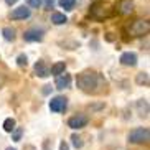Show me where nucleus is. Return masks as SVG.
<instances>
[{
  "label": "nucleus",
  "instance_id": "nucleus-23",
  "mask_svg": "<svg viewBox=\"0 0 150 150\" xmlns=\"http://www.w3.org/2000/svg\"><path fill=\"white\" fill-rule=\"evenodd\" d=\"M28 7H31V8H40L41 7V0H27Z\"/></svg>",
  "mask_w": 150,
  "mask_h": 150
},
{
  "label": "nucleus",
  "instance_id": "nucleus-4",
  "mask_svg": "<svg viewBox=\"0 0 150 150\" xmlns=\"http://www.w3.org/2000/svg\"><path fill=\"white\" fill-rule=\"evenodd\" d=\"M150 30V23L147 20H137L130 25V31H132V35L135 36H142V35H147Z\"/></svg>",
  "mask_w": 150,
  "mask_h": 150
},
{
  "label": "nucleus",
  "instance_id": "nucleus-28",
  "mask_svg": "<svg viewBox=\"0 0 150 150\" xmlns=\"http://www.w3.org/2000/svg\"><path fill=\"white\" fill-rule=\"evenodd\" d=\"M4 84H5V76L2 74V73H0V88H2Z\"/></svg>",
  "mask_w": 150,
  "mask_h": 150
},
{
  "label": "nucleus",
  "instance_id": "nucleus-7",
  "mask_svg": "<svg viewBox=\"0 0 150 150\" xmlns=\"http://www.w3.org/2000/svg\"><path fill=\"white\" fill-rule=\"evenodd\" d=\"M88 125V117L84 114H78V115H73L68 119V127L71 129H83Z\"/></svg>",
  "mask_w": 150,
  "mask_h": 150
},
{
  "label": "nucleus",
  "instance_id": "nucleus-17",
  "mask_svg": "<svg viewBox=\"0 0 150 150\" xmlns=\"http://www.w3.org/2000/svg\"><path fill=\"white\" fill-rule=\"evenodd\" d=\"M149 73H139L135 76V83L139 86H149Z\"/></svg>",
  "mask_w": 150,
  "mask_h": 150
},
{
  "label": "nucleus",
  "instance_id": "nucleus-32",
  "mask_svg": "<svg viewBox=\"0 0 150 150\" xmlns=\"http://www.w3.org/2000/svg\"><path fill=\"white\" fill-rule=\"evenodd\" d=\"M7 150H15V149H12V147H8V149H7Z\"/></svg>",
  "mask_w": 150,
  "mask_h": 150
},
{
  "label": "nucleus",
  "instance_id": "nucleus-30",
  "mask_svg": "<svg viewBox=\"0 0 150 150\" xmlns=\"http://www.w3.org/2000/svg\"><path fill=\"white\" fill-rule=\"evenodd\" d=\"M5 2H7V5H10V7H12V5H15L18 2V0H5Z\"/></svg>",
  "mask_w": 150,
  "mask_h": 150
},
{
  "label": "nucleus",
  "instance_id": "nucleus-9",
  "mask_svg": "<svg viewBox=\"0 0 150 150\" xmlns=\"http://www.w3.org/2000/svg\"><path fill=\"white\" fill-rule=\"evenodd\" d=\"M120 64L122 66H129V68H134L137 64V54L132 53V51H127V53H122L120 54Z\"/></svg>",
  "mask_w": 150,
  "mask_h": 150
},
{
  "label": "nucleus",
  "instance_id": "nucleus-22",
  "mask_svg": "<svg viewBox=\"0 0 150 150\" xmlns=\"http://www.w3.org/2000/svg\"><path fill=\"white\" fill-rule=\"evenodd\" d=\"M17 64L20 68H25L28 64V58H27V54H18V58H17Z\"/></svg>",
  "mask_w": 150,
  "mask_h": 150
},
{
  "label": "nucleus",
  "instance_id": "nucleus-13",
  "mask_svg": "<svg viewBox=\"0 0 150 150\" xmlns=\"http://www.w3.org/2000/svg\"><path fill=\"white\" fill-rule=\"evenodd\" d=\"M137 109H139V115L140 117H147L149 115V102H147V99L137 101Z\"/></svg>",
  "mask_w": 150,
  "mask_h": 150
},
{
  "label": "nucleus",
  "instance_id": "nucleus-25",
  "mask_svg": "<svg viewBox=\"0 0 150 150\" xmlns=\"http://www.w3.org/2000/svg\"><path fill=\"white\" fill-rule=\"evenodd\" d=\"M56 0H45V5H46V8H53V5Z\"/></svg>",
  "mask_w": 150,
  "mask_h": 150
},
{
  "label": "nucleus",
  "instance_id": "nucleus-29",
  "mask_svg": "<svg viewBox=\"0 0 150 150\" xmlns=\"http://www.w3.org/2000/svg\"><path fill=\"white\" fill-rule=\"evenodd\" d=\"M43 94H50V91H51V89H50V88H51V86H43Z\"/></svg>",
  "mask_w": 150,
  "mask_h": 150
},
{
  "label": "nucleus",
  "instance_id": "nucleus-12",
  "mask_svg": "<svg viewBox=\"0 0 150 150\" xmlns=\"http://www.w3.org/2000/svg\"><path fill=\"white\" fill-rule=\"evenodd\" d=\"M132 10H134L132 0H120V4H119V12L120 13L129 15V13H132Z\"/></svg>",
  "mask_w": 150,
  "mask_h": 150
},
{
  "label": "nucleus",
  "instance_id": "nucleus-14",
  "mask_svg": "<svg viewBox=\"0 0 150 150\" xmlns=\"http://www.w3.org/2000/svg\"><path fill=\"white\" fill-rule=\"evenodd\" d=\"M51 22L54 23V25H64V23L68 22V18L64 13H59V12H53L51 13Z\"/></svg>",
  "mask_w": 150,
  "mask_h": 150
},
{
  "label": "nucleus",
  "instance_id": "nucleus-10",
  "mask_svg": "<svg viewBox=\"0 0 150 150\" xmlns=\"http://www.w3.org/2000/svg\"><path fill=\"white\" fill-rule=\"evenodd\" d=\"M69 84H71V76L68 73H61V74L56 76V81H54L56 89H66L69 88Z\"/></svg>",
  "mask_w": 150,
  "mask_h": 150
},
{
  "label": "nucleus",
  "instance_id": "nucleus-15",
  "mask_svg": "<svg viewBox=\"0 0 150 150\" xmlns=\"http://www.w3.org/2000/svg\"><path fill=\"white\" fill-rule=\"evenodd\" d=\"M2 35H4V38L7 41H13L15 36H17V31L12 27H5V28H2Z\"/></svg>",
  "mask_w": 150,
  "mask_h": 150
},
{
  "label": "nucleus",
  "instance_id": "nucleus-20",
  "mask_svg": "<svg viewBox=\"0 0 150 150\" xmlns=\"http://www.w3.org/2000/svg\"><path fill=\"white\" fill-rule=\"evenodd\" d=\"M10 134H12V140L20 142V140H22V135H23V129L22 127H15Z\"/></svg>",
  "mask_w": 150,
  "mask_h": 150
},
{
  "label": "nucleus",
  "instance_id": "nucleus-2",
  "mask_svg": "<svg viewBox=\"0 0 150 150\" xmlns=\"http://www.w3.org/2000/svg\"><path fill=\"white\" fill-rule=\"evenodd\" d=\"M149 137H150V130L147 127H137L129 132L127 139L130 144H145V142H149Z\"/></svg>",
  "mask_w": 150,
  "mask_h": 150
},
{
  "label": "nucleus",
  "instance_id": "nucleus-11",
  "mask_svg": "<svg viewBox=\"0 0 150 150\" xmlns=\"http://www.w3.org/2000/svg\"><path fill=\"white\" fill-rule=\"evenodd\" d=\"M35 74L38 76V78H48L50 76V69L46 68V64H45L43 59H38L35 64Z\"/></svg>",
  "mask_w": 150,
  "mask_h": 150
},
{
  "label": "nucleus",
  "instance_id": "nucleus-31",
  "mask_svg": "<svg viewBox=\"0 0 150 150\" xmlns=\"http://www.w3.org/2000/svg\"><path fill=\"white\" fill-rule=\"evenodd\" d=\"M23 150H36V149L33 145H25V147H23Z\"/></svg>",
  "mask_w": 150,
  "mask_h": 150
},
{
  "label": "nucleus",
  "instance_id": "nucleus-1",
  "mask_svg": "<svg viewBox=\"0 0 150 150\" xmlns=\"http://www.w3.org/2000/svg\"><path fill=\"white\" fill-rule=\"evenodd\" d=\"M76 83H78V88L83 93H88V94L99 93V88H101L102 84H106L104 79H102V76L99 73H94V71H84V73H81L78 76Z\"/></svg>",
  "mask_w": 150,
  "mask_h": 150
},
{
  "label": "nucleus",
  "instance_id": "nucleus-16",
  "mask_svg": "<svg viewBox=\"0 0 150 150\" xmlns=\"http://www.w3.org/2000/svg\"><path fill=\"white\" fill-rule=\"evenodd\" d=\"M64 69H66V63L64 61H58V63H54L53 66H51V74H54V76H58V74H61V73H64Z\"/></svg>",
  "mask_w": 150,
  "mask_h": 150
},
{
  "label": "nucleus",
  "instance_id": "nucleus-5",
  "mask_svg": "<svg viewBox=\"0 0 150 150\" xmlns=\"http://www.w3.org/2000/svg\"><path fill=\"white\" fill-rule=\"evenodd\" d=\"M45 36V30L41 28H30L23 33V40L30 41V43H35V41H41Z\"/></svg>",
  "mask_w": 150,
  "mask_h": 150
},
{
  "label": "nucleus",
  "instance_id": "nucleus-3",
  "mask_svg": "<svg viewBox=\"0 0 150 150\" xmlns=\"http://www.w3.org/2000/svg\"><path fill=\"white\" fill-rule=\"evenodd\" d=\"M91 15H93L96 20H104L110 15L109 8H107L106 4H102V2H96V4L91 7Z\"/></svg>",
  "mask_w": 150,
  "mask_h": 150
},
{
  "label": "nucleus",
  "instance_id": "nucleus-26",
  "mask_svg": "<svg viewBox=\"0 0 150 150\" xmlns=\"http://www.w3.org/2000/svg\"><path fill=\"white\" fill-rule=\"evenodd\" d=\"M59 150H69V145H68L64 140H63L61 144H59Z\"/></svg>",
  "mask_w": 150,
  "mask_h": 150
},
{
  "label": "nucleus",
  "instance_id": "nucleus-18",
  "mask_svg": "<svg viewBox=\"0 0 150 150\" xmlns=\"http://www.w3.org/2000/svg\"><path fill=\"white\" fill-rule=\"evenodd\" d=\"M74 5H76V0H59V7L64 8L66 12L73 10V8H74Z\"/></svg>",
  "mask_w": 150,
  "mask_h": 150
},
{
  "label": "nucleus",
  "instance_id": "nucleus-6",
  "mask_svg": "<svg viewBox=\"0 0 150 150\" xmlns=\"http://www.w3.org/2000/svg\"><path fill=\"white\" fill-rule=\"evenodd\" d=\"M68 106V99L64 96H56L50 101V110L51 112H63Z\"/></svg>",
  "mask_w": 150,
  "mask_h": 150
},
{
  "label": "nucleus",
  "instance_id": "nucleus-21",
  "mask_svg": "<svg viewBox=\"0 0 150 150\" xmlns=\"http://www.w3.org/2000/svg\"><path fill=\"white\" fill-rule=\"evenodd\" d=\"M71 142H73V147H74V149H83V145H84L83 139H81L79 135H76V134L71 135Z\"/></svg>",
  "mask_w": 150,
  "mask_h": 150
},
{
  "label": "nucleus",
  "instance_id": "nucleus-8",
  "mask_svg": "<svg viewBox=\"0 0 150 150\" xmlns=\"http://www.w3.org/2000/svg\"><path fill=\"white\" fill-rule=\"evenodd\" d=\"M30 15H31L30 8L23 5V7H17V8L12 10L10 18H12V20H25V18H30Z\"/></svg>",
  "mask_w": 150,
  "mask_h": 150
},
{
  "label": "nucleus",
  "instance_id": "nucleus-19",
  "mask_svg": "<svg viewBox=\"0 0 150 150\" xmlns=\"http://www.w3.org/2000/svg\"><path fill=\"white\" fill-rule=\"evenodd\" d=\"M15 129V119L13 117H8V119L4 120V130L5 132H12Z\"/></svg>",
  "mask_w": 150,
  "mask_h": 150
},
{
  "label": "nucleus",
  "instance_id": "nucleus-24",
  "mask_svg": "<svg viewBox=\"0 0 150 150\" xmlns=\"http://www.w3.org/2000/svg\"><path fill=\"white\" fill-rule=\"evenodd\" d=\"M91 112H96V110H101V109H104V104L102 102H99V104H93V106H89L88 107Z\"/></svg>",
  "mask_w": 150,
  "mask_h": 150
},
{
  "label": "nucleus",
  "instance_id": "nucleus-27",
  "mask_svg": "<svg viewBox=\"0 0 150 150\" xmlns=\"http://www.w3.org/2000/svg\"><path fill=\"white\" fill-rule=\"evenodd\" d=\"M43 150H51V149H50V140H45L43 142Z\"/></svg>",
  "mask_w": 150,
  "mask_h": 150
}]
</instances>
